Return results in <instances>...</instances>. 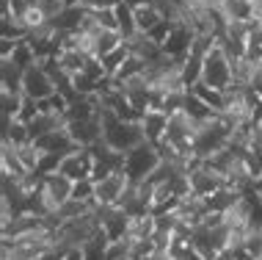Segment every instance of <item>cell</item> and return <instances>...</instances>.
<instances>
[{
  "label": "cell",
  "instance_id": "6da1fadb",
  "mask_svg": "<svg viewBox=\"0 0 262 260\" xmlns=\"http://www.w3.org/2000/svg\"><path fill=\"white\" fill-rule=\"evenodd\" d=\"M102 142L111 147V150L119 152H130L133 147L144 144V128H141V119L138 122H127V119H119L113 111L102 108Z\"/></svg>",
  "mask_w": 262,
  "mask_h": 260
},
{
  "label": "cell",
  "instance_id": "7a4b0ae2",
  "mask_svg": "<svg viewBox=\"0 0 262 260\" xmlns=\"http://www.w3.org/2000/svg\"><path fill=\"white\" fill-rule=\"evenodd\" d=\"M196 128H199V122H196L193 116H188L185 111H177V114L168 116V128H166V136H163V142L171 144L177 155L193 158Z\"/></svg>",
  "mask_w": 262,
  "mask_h": 260
},
{
  "label": "cell",
  "instance_id": "3957f363",
  "mask_svg": "<svg viewBox=\"0 0 262 260\" xmlns=\"http://www.w3.org/2000/svg\"><path fill=\"white\" fill-rule=\"evenodd\" d=\"M158 164H160V152L152 142H144L133 147L130 152H124V172L130 174L133 183L149 180V174L158 169Z\"/></svg>",
  "mask_w": 262,
  "mask_h": 260
},
{
  "label": "cell",
  "instance_id": "277c9868",
  "mask_svg": "<svg viewBox=\"0 0 262 260\" xmlns=\"http://www.w3.org/2000/svg\"><path fill=\"white\" fill-rule=\"evenodd\" d=\"M202 83L204 86H212V89H221V91H226L232 86V58L226 55V50L221 45H215L204 55Z\"/></svg>",
  "mask_w": 262,
  "mask_h": 260
},
{
  "label": "cell",
  "instance_id": "5b68a950",
  "mask_svg": "<svg viewBox=\"0 0 262 260\" xmlns=\"http://www.w3.org/2000/svg\"><path fill=\"white\" fill-rule=\"evenodd\" d=\"M130 183L133 180L124 169L113 172L102 180H94V205H119L127 188H130Z\"/></svg>",
  "mask_w": 262,
  "mask_h": 260
},
{
  "label": "cell",
  "instance_id": "8992f818",
  "mask_svg": "<svg viewBox=\"0 0 262 260\" xmlns=\"http://www.w3.org/2000/svg\"><path fill=\"white\" fill-rule=\"evenodd\" d=\"M61 174H67L69 180H94V152L89 147H75L72 152H67L58 166Z\"/></svg>",
  "mask_w": 262,
  "mask_h": 260
},
{
  "label": "cell",
  "instance_id": "52a82bcc",
  "mask_svg": "<svg viewBox=\"0 0 262 260\" xmlns=\"http://www.w3.org/2000/svg\"><path fill=\"white\" fill-rule=\"evenodd\" d=\"M55 81H53V75L47 72L41 64H33L31 69H25V75H23V94L25 97H31V100H47V97H53L55 94Z\"/></svg>",
  "mask_w": 262,
  "mask_h": 260
},
{
  "label": "cell",
  "instance_id": "ba28073f",
  "mask_svg": "<svg viewBox=\"0 0 262 260\" xmlns=\"http://www.w3.org/2000/svg\"><path fill=\"white\" fill-rule=\"evenodd\" d=\"M188 180H190V191L196 196H204V199H210L212 194H218L221 188H226V177L218 174L215 169H210L204 161L188 174Z\"/></svg>",
  "mask_w": 262,
  "mask_h": 260
},
{
  "label": "cell",
  "instance_id": "9c48e42d",
  "mask_svg": "<svg viewBox=\"0 0 262 260\" xmlns=\"http://www.w3.org/2000/svg\"><path fill=\"white\" fill-rule=\"evenodd\" d=\"M72 191H75V180H69L67 174H61V172L45 174L41 196H45V202L50 205V210H58L67 199H72Z\"/></svg>",
  "mask_w": 262,
  "mask_h": 260
},
{
  "label": "cell",
  "instance_id": "30bf717a",
  "mask_svg": "<svg viewBox=\"0 0 262 260\" xmlns=\"http://www.w3.org/2000/svg\"><path fill=\"white\" fill-rule=\"evenodd\" d=\"M100 114L91 116V119H75V122L67 125L69 136H72V142L77 147H94L102 142V116Z\"/></svg>",
  "mask_w": 262,
  "mask_h": 260
},
{
  "label": "cell",
  "instance_id": "8fae6325",
  "mask_svg": "<svg viewBox=\"0 0 262 260\" xmlns=\"http://www.w3.org/2000/svg\"><path fill=\"white\" fill-rule=\"evenodd\" d=\"M39 227H45V219H41L39 213H33V210H19L11 222L3 224V233L0 235H3L6 241H17V238H23L28 233H36Z\"/></svg>",
  "mask_w": 262,
  "mask_h": 260
},
{
  "label": "cell",
  "instance_id": "7c38bea8",
  "mask_svg": "<svg viewBox=\"0 0 262 260\" xmlns=\"http://www.w3.org/2000/svg\"><path fill=\"white\" fill-rule=\"evenodd\" d=\"M127 47H130V53L136 55V58L146 61V67H149V64H160V61L166 58L163 45H158V42L149 39L146 33H136L133 39H127Z\"/></svg>",
  "mask_w": 262,
  "mask_h": 260
},
{
  "label": "cell",
  "instance_id": "4fadbf2b",
  "mask_svg": "<svg viewBox=\"0 0 262 260\" xmlns=\"http://www.w3.org/2000/svg\"><path fill=\"white\" fill-rule=\"evenodd\" d=\"M36 147L41 152H58V155H67V152H72L77 144L72 142L69 130L61 128V130H53V133H47V136L36 138Z\"/></svg>",
  "mask_w": 262,
  "mask_h": 260
},
{
  "label": "cell",
  "instance_id": "5bb4252c",
  "mask_svg": "<svg viewBox=\"0 0 262 260\" xmlns=\"http://www.w3.org/2000/svg\"><path fill=\"white\" fill-rule=\"evenodd\" d=\"M141 128H144L146 142L158 144V142H163V136H166L168 114H163V111H144V114H141Z\"/></svg>",
  "mask_w": 262,
  "mask_h": 260
},
{
  "label": "cell",
  "instance_id": "9a60e30c",
  "mask_svg": "<svg viewBox=\"0 0 262 260\" xmlns=\"http://www.w3.org/2000/svg\"><path fill=\"white\" fill-rule=\"evenodd\" d=\"M83 17H86V9H83V6H67V9H63L58 17L53 19L55 33H58V36H63V33H75V31H80Z\"/></svg>",
  "mask_w": 262,
  "mask_h": 260
},
{
  "label": "cell",
  "instance_id": "2e32d148",
  "mask_svg": "<svg viewBox=\"0 0 262 260\" xmlns=\"http://www.w3.org/2000/svg\"><path fill=\"white\" fill-rule=\"evenodd\" d=\"M89 58H94V55L83 53V50H58L55 55V61H58V69L63 75H69V78H75V75H80L83 69H86Z\"/></svg>",
  "mask_w": 262,
  "mask_h": 260
},
{
  "label": "cell",
  "instance_id": "e0dca14e",
  "mask_svg": "<svg viewBox=\"0 0 262 260\" xmlns=\"http://www.w3.org/2000/svg\"><path fill=\"white\" fill-rule=\"evenodd\" d=\"M0 161H3V174H9V177H25L28 169L23 166V161L17 155V147L11 142H3L0 144Z\"/></svg>",
  "mask_w": 262,
  "mask_h": 260
},
{
  "label": "cell",
  "instance_id": "ac0fdd59",
  "mask_svg": "<svg viewBox=\"0 0 262 260\" xmlns=\"http://www.w3.org/2000/svg\"><path fill=\"white\" fill-rule=\"evenodd\" d=\"M25 94L23 89H0V116L6 119H19Z\"/></svg>",
  "mask_w": 262,
  "mask_h": 260
},
{
  "label": "cell",
  "instance_id": "d6986e66",
  "mask_svg": "<svg viewBox=\"0 0 262 260\" xmlns=\"http://www.w3.org/2000/svg\"><path fill=\"white\" fill-rule=\"evenodd\" d=\"M160 19H166V17L160 14V9L152 3V0H149V3L136 6V25H138V33H149L152 28L160 23Z\"/></svg>",
  "mask_w": 262,
  "mask_h": 260
},
{
  "label": "cell",
  "instance_id": "ffe728a7",
  "mask_svg": "<svg viewBox=\"0 0 262 260\" xmlns=\"http://www.w3.org/2000/svg\"><path fill=\"white\" fill-rule=\"evenodd\" d=\"M116 19H119V33H122V39H133L138 33V25H136V9H133L130 3H119L116 6Z\"/></svg>",
  "mask_w": 262,
  "mask_h": 260
},
{
  "label": "cell",
  "instance_id": "44dd1931",
  "mask_svg": "<svg viewBox=\"0 0 262 260\" xmlns=\"http://www.w3.org/2000/svg\"><path fill=\"white\" fill-rule=\"evenodd\" d=\"M91 42H94V50H91V53H94V58H105V55L116 50L124 39H122V33H119V31H100Z\"/></svg>",
  "mask_w": 262,
  "mask_h": 260
},
{
  "label": "cell",
  "instance_id": "7402d4cb",
  "mask_svg": "<svg viewBox=\"0 0 262 260\" xmlns=\"http://www.w3.org/2000/svg\"><path fill=\"white\" fill-rule=\"evenodd\" d=\"M23 75L25 69H19L11 58H0V89H23Z\"/></svg>",
  "mask_w": 262,
  "mask_h": 260
},
{
  "label": "cell",
  "instance_id": "603a6c76",
  "mask_svg": "<svg viewBox=\"0 0 262 260\" xmlns=\"http://www.w3.org/2000/svg\"><path fill=\"white\" fill-rule=\"evenodd\" d=\"M190 91H193L196 97H202V100L207 103L215 114H221V111L226 108V91H221V89H212V86H204V83H196Z\"/></svg>",
  "mask_w": 262,
  "mask_h": 260
},
{
  "label": "cell",
  "instance_id": "cb8c5ba5",
  "mask_svg": "<svg viewBox=\"0 0 262 260\" xmlns=\"http://www.w3.org/2000/svg\"><path fill=\"white\" fill-rule=\"evenodd\" d=\"M130 55L133 53H130V47H127V42H122V45H119L113 53H108L105 58H100L102 67H105V72H108V78H116V72L127 64V58H130Z\"/></svg>",
  "mask_w": 262,
  "mask_h": 260
},
{
  "label": "cell",
  "instance_id": "d4e9b609",
  "mask_svg": "<svg viewBox=\"0 0 262 260\" xmlns=\"http://www.w3.org/2000/svg\"><path fill=\"white\" fill-rule=\"evenodd\" d=\"M130 238H152L155 235V213H144V216H133L130 227H127Z\"/></svg>",
  "mask_w": 262,
  "mask_h": 260
},
{
  "label": "cell",
  "instance_id": "484cf974",
  "mask_svg": "<svg viewBox=\"0 0 262 260\" xmlns=\"http://www.w3.org/2000/svg\"><path fill=\"white\" fill-rule=\"evenodd\" d=\"M185 114H188V116H193L196 122H204V119L215 116V111H212L210 105L202 100V97H196L193 91H188V100H185Z\"/></svg>",
  "mask_w": 262,
  "mask_h": 260
},
{
  "label": "cell",
  "instance_id": "4316f807",
  "mask_svg": "<svg viewBox=\"0 0 262 260\" xmlns=\"http://www.w3.org/2000/svg\"><path fill=\"white\" fill-rule=\"evenodd\" d=\"M17 155L23 161V166L28 172H36L39 169V161H41V150L36 147V142H25L17 147Z\"/></svg>",
  "mask_w": 262,
  "mask_h": 260
},
{
  "label": "cell",
  "instance_id": "83f0119b",
  "mask_svg": "<svg viewBox=\"0 0 262 260\" xmlns=\"http://www.w3.org/2000/svg\"><path fill=\"white\" fill-rule=\"evenodd\" d=\"M130 247H133V238H113L105 249V260H130Z\"/></svg>",
  "mask_w": 262,
  "mask_h": 260
},
{
  "label": "cell",
  "instance_id": "f1b7e54d",
  "mask_svg": "<svg viewBox=\"0 0 262 260\" xmlns=\"http://www.w3.org/2000/svg\"><path fill=\"white\" fill-rule=\"evenodd\" d=\"M243 249L251 255V260H262V227H249L246 230Z\"/></svg>",
  "mask_w": 262,
  "mask_h": 260
},
{
  "label": "cell",
  "instance_id": "f546056e",
  "mask_svg": "<svg viewBox=\"0 0 262 260\" xmlns=\"http://www.w3.org/2000/svg\"><path fill=\"white\" fill-rule=\"evenodd\" d=\"M75 199L86 202V205L94 208V180H77L75 183V191H72Z\"/></svg>",
  "mask_w": 262,
  "mask_h": 260
},
{
  "label": "cell",
  "instance_id": "4dcf8cb0",
  "mask_svg": "<svg viewBox=\"0 0 262 260\" xmlns=\"http://www.w3.org/2000/svg\"><path fill=\"white\" fill-rule=\"evenodd\" d=\"M174 19H160V23L158 25H155L152 28V31L149 33H146V36H149V39H155V42H158V45H166V39L168 36H171V31H174Z\"/></svg>",
  "mask_w": 262,
  "mask_h": 260
},
{
  "label": "cell",
  "instance_id": "1f68e13d",
  "mask_svg": "<svg viewBox=\"0 0 262 260\" xmlns=\"http://www.w3.org/2000/svg\"><path fill=\"white\" fill-rule=\"evenodd\" d=\"M94 19L100 23L105 31H119V19H116V9H102L94 11Z\"/></svg>",
  "mask_w": 262,
  "mask_h": 260
},
{
  "label": "cell",
  "instance_id": "d6a6232c",
  "mask_svg": "<svg viewBox=\"0 0 262 260\" xmlns=\"http://www.w3.org/2000/svg\"><path fill=\"white\" fill-rule=\"evenodd\" d=\"M36 6H39L41 11H45V17H47V19H55L63 9H67V3H63V0H39Z\"/></svg>",
  "mask_w": 262,
  "mask_h": 260
},
{
  "label": "cell",
  "instance_id": "836d02e7",
  "mask_svg": "<svg viewBox=\"0 0 262 260\" xmlns=\"http://www.w3.org/2000/svg\"><path fill=\"white\" fill-rule=\"evenodd\" d=\"M122 0H77V6H83L86 11H102V9H116Z\"/></svg>",
  "mask_w": 262,
  "mask_h": 260
},
{
  "label": "cell",
  "instance_id": "e575fe53",
  "mask_svg": "<svg viewBox=\"0 0 262 260\" xmlns=\"http://www.w3.org/2000/svg\"><path fill=\"white\" fill-rule=\"evenodd\" d=\"M14 47H17V39H3L0 36V58H11Z\"/></svg>",
  "mask_w": 262,
  "mask_h": 260
},
{
  "label": "cell",
  "instance_id": "d590c367",
  "mask_svg": "<svg viewBox=\"0 0 262 260\" xmlns=\"http://www.w3.org/2000/svg\"><path fill=\"white\" fill-rule=\"evenodd\" d=\"M251 19L262 25V0H251Z\"/></svg>",
  "mask_w": 262,
  "mask_h": 260
},
{
  "label": "cell",
  "instance_id": "8d00e7d4",
  "mask_svg": "<svg viewBox=\"0 0 262 260\" xmlns=\"http://www.w3.org/2000/svg\"><path fill=\"white\" fill-rule=\"evenodd\" d=\"M257 196H259V202H262V183H259V188H257Z\"/></svg>",
  "mask_w": 262,
  "mask_h": 260
},
{
  "label": "cell",
  "instance_id": "74e56055",
  "mask_svg": "<svg viewBox=\"0 0 262 260\" xmlns=\"http://www.w3.org/2000/svg\"><path fill=\"white\" fill-rule=\"evenodd\" d=\"M257 130H259V133H262V119H259V122H257Z\"/></svg>",
  "mask_w": 262,
  "mask_h": 260
},
{
  "label": "cell",
  "instance_id": "f35d334b",
  "mask_svg": "<svg viewBox=\"0 0 262 260\" xmlns=\"http://www.w3.org/2000/svg\"><path fill=\"white\" fill-rule=\"evenodd\" d=\"M28 3H31V6H36V3H39V0H28Z\"/></svg>",
  "mask_w": 262,
  "mask_h": 260
},
{
  "label": "cell",
  "instance_id": "ab89813d",
  "mask_svg": "<svg viewBox=\"0 0 262 260\" xmlns=\"http://www.w3.org/2000/svg\"><path fill=\"white\" fill-rule=\"evenodd\" d=\"M171 260H180V257H171Z\"/></svg>",
  "mask_w": 262,
  "mask_h": 260
},
{
  "label": "cell",
  "instance_id": "60d3db41",
  "mask_svg": "<svg viewBox=\"0 0 262 260\" xmlns=\"http://www.w3.org/2000/svg\"><path fill=\"white\" fill-rule=\"evenodd\" d=\"M259 72H262V69H259Z\"/></svg>",
  "mask_w": 262,
  "mask_h": 260
}]
</instances>
